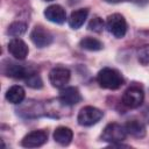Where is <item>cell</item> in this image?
<instances>
[{"label": "cell", "mask_w": 149, "mask_h": 149, "mask_svg": "<svg viewBox=\"0 0 149 149\" xmlns=\"http://www.w3.org/2000/svg\"><path fill=\"white\" fill-rule=\"evenodd\" d=\"M97 81L100 85V87L106 90H118L125 83V79L122 74L112 68H104L98 72Z\"/></svg>", "instance_id": "obj_1"}, {"label": "cell", "mask_w": 149, "mask_h": 149, "mask_svg": "<svg viewBox=\"0 0 149 149\" xmlns=\"http://www.w3.org/2000/svg\"><path fill=\"white\" fill-rule=\"evenodd\" d=\"M127 132L126 128L116 122H112L108 123L101 134V140L105 142H109L111 144H115V143H120L126 139Z\"/></svg>", "instance_id": "obj_2"}, {"label": "cell", "mask_w": 149, "mask_h": 149, "mask_svg": "<svg viewBox=\"0 0 149 149\" xmlns=\"http://www.w3.org/2000/svg\"><path fill=\"white\" fill-rule=\"evenodd\" d=\"M106 29L116 38H121L127 33V22L121 14L114 13L107 17Z\"/></svg>", "instance_id": "obj_3"}, {"label": "cell", "mask_w": 149, "mask_h": 149, "mask_svg": "<svg viewBox=\"0 0 149 149\" xmlns=\"http://www.w3.org/2000/svg\"><path fill=\"white\" fill-rule=\"evenodd\" d=\"M102 115L104 113L99 108L93 107V106H85L79 111L77 121L80 126L88 127V126H93L97 122H99Z\"/></svg>", "instance_id": "obj_4"}, {"label": "cell", "mask_w": 149, "mask_h": 149, "mask_svg": "<svg viewBox=\"0 0 149 149\" xmlns=\"http://www.w3.org/2000/svg\"><path fill=\"white\" fill-rule=\"evenodd\" d=\"M143 100H144V93L142 88L137 86H132L127 88L122 94V104L128 108L140 107Z\"/></svg>", "instance_id": "obj_5"}, {"label": "cell", "mask_w": 149, "mask_h": 149, "mask_svg": "<svg viewBox=\"0 0 149 149\" xmlns=\"http://www.w3.org/2000/svg\"><path fill=\"white\" fill-rule=\"evenodd\" d=\"M70 77H71L70 70L63 66H56L51 69V71L49 72V80L51 85L56 88L65 87V85L70 80Z\"/></svg>", "instance_id": "obj_6"}, {"label": "cell", "mask_w": 149, "mask_h": 149, "mask_svg": "<svg viewBox=\"0 0 149 149\" xmlns=\"http://www.w3.org/2000/svg\"><path fill=\"white\" fill-rule=\"evenodd\" d=\"M30 40L38 48L48 47L52 42V35L42 26H36L30 33Z\"/></svg>", "instance_id": "obj_7"}, {"label": "cell", "mask_w": 149, "mask_h": 149, "mask_svg": "<svg viewBox=\"0 0 149 149\" xmlns=\"http://www.w3.org/2000/svg\"><path fill=\"white\" fill-rule=\"evenodd\" d=\"M48 140V133L45 130H33L29 134H27L22 141V147L26 148H37L43 146Z\"/></svg>", "instance_id": "obj_8"}, {"label": "cell", "mask_w": 149, "mask_h": 149, "mask_svg": "<svg viewBox=\"0 0 149 149\" xmlns=\"http://www.w3.org/2000/svg\"><path fill=\"white\" fill-rule=\"evenodd\" d=\"M59 101L65 106H73L81 101L80 92L74 86L63 87L59 92Z\"/></svg>", "instance_id": "obj_9"}, {"label": "cell", "mask_w": 149, "mask_h": 149, "mask_svg": "<svg viewBox=\"0 0 149 149\" xmlns=\"http://www.w3.org/2000/svg\"><path fill=\"white\" fill-rule=\"evenodd\" d=\"M3 72L7 77H10V78H14V79H26L29 74L34 73L35 70H30V69H28L23 65L9 62L7 65H5Z\"/></svg>", "instance_id": "obj_10"}, {"label": "cell", "mask_w": 149, "mask_h": 149, "mask_svg": "<svg viewBox=\"0 0 149 149\" xmlns=\"http://www.w3.org/2000/svg\"><path fill=\"white\" fill-rule=\"evenodd\" d=\"M8 51L14 58L22 61L28 56L29 50H28V45L21 38L14 37L8 43Z\"/></svg>", "instance_id": "obj_11"}, {"label": "cell", "mask_w": 149, "mask_h": 149, "mask_svg": "<svg viewBox=\"0 0 149 149\" xmlns=\"http://www.w3.org/2000/svg\"><path fill=\"white\" fill-rule=\"evenodd\" d=\"M44 16L50 22H54L57 24H62L66 20L65 9L59 5H51V6L47 7L44 10Z\"/></svg>", "instance_id": "obj_12"}, {"label": "cell", "mask_w": 149, "mask_h": 149, "mask_svg": "<svg viewBox=\"0 0 149 149\" xmlns=\"http://www.w3.org/2000/svg\"><path fill=\"white\" fill-rule=\"evenodd\" d=\"M73 137V133L69 127L65 126H61L57 127L54 132V140L59 143L61 146H68L70 144V142L72 141Z\"/></svg>", "instance_id": "obj_13"}, {"label": "cell", "mask_w": 149, "mask_h": 149, "mask_svg": "<svg viewBox=\"0 0 149 149\" xmlns=\"http://www.w3.org/2000/svg\"><path fill=\"white\" fill-rule=\"evenodd\" d=\"M87 15H88V9L87 8H80V9H77V10H73L69 17V26L72 28V29H78L80 28L85 20L87 19Z\"/></svg>", "instance_id": "obj_14"}, {"label": "cell", "mask_w": 149, "mask_h": 149, "mask_svg": "<svg viewBox=\"0 0 149 149\" xmlns=\"http://www.w3.org/2000/svg\"><path fill=\"white\" fill-rule=\"evenodd\" d=\"M125 128H126V132L127 134L134 136V137H137V139H141L146 135V126L139 121V120H129L127 121V123L125 125Z\"/></svg>", "instance_id": "obj_15"}, {"label": "cell", "mask_w": 149, "mask_h": 149, "mask_svg": "<svg viewBox=\"0 0 149 149\" xmlns=\"http://www.w3.org/2000/svg\"><path fill=\"white\" fill-rule=\"evenodd\" d=\"M24 95H26V92H24L23 87L20 85H14V86L9 87L6 92L7 101H9L10 104H14V105L22 102L24 99Z\"/></svg>", "instance_id": "obj_16"}, {"label": "cell", "mask_w": 149, "mask_h": 149, "mask_svg": "<svg viewBox=\"0 0 149 149\" xmlns=\"http://www.w3.org/2000/svg\"><path fill=\"white\" fill-rule=\"evenodd\" d=\"M79 45L83 49L90 50V51H98L102 49V43L94 37H84L83 40H80Z\"/></svg>", "instance_id": "obj_17"}, {"label": "cell", "mask_w": 149, "mask_h": 149, "mask_svg": "<svg viewBox=\"0 0 149 149\" xmlns=\"http://www.w3.org/2000/svg\"><path fill=\"white\" fill-rule=\"evenodd\" d=\"M26 30H27V24L24 22L15 21L9 24V27L7 29V34L10 36H14V37H19V36L23 35L26 33Z\"/></svg>", "instance_id": "obj_18"}, {"label": "cell", "mask_w": 149, "mask_h": 149, "mask_svg": "<svg viewBox=\"0 0 149 149\" xmlns=\"http://www.w3.org/2000/svg\"><path fill=\"white\" fill-rule=\"evenodd\" d=\"M24 80H26L27 86H29V87H31V88L38 90V88H42V87H43V81H42L40 74H37L36 72L29 74Z\"/></svg>", "instance_id": "obj_19"}, {"label": "cell", "mask_w": 149, "mask_h": 149, "mask_svg": "<svg viewBox=\"0 0 149 149\" xmlns=\"http://www.w3.org/2000/svg\"><path fill=\"white\" fill-rule=\"evenodd\" d=\"M104 26H105V23H104L102 19H100V17L95 16V17H93V19H92V20L88 22L87 28H88L90 30L95 31V33H100V31H102Z\"/></svg>", "instance_id": "obj_20"}, {"label": "cell", "mask_w": 149, "mask_h": 149, "mask_svg": "<svg viewBox=\"0 0 149 149\" xmlns=\"http://www.w3.org/2000/svg\"><path fill=\"white\" fill-rule=\"evenodd\" d=\"M137 59L143 65L149 63V44L143 45L137 50Z\"/></svg>", "instance_id": "obj_21"}, {"label": "cell", "mask_w": 149, "mask_h": 149, "mask_svg": "<svg viewBox=\"0 0 149 149\" xmlns=\"http://www.w3.org/2000/svg\"><path fill=\"white\" fill-rule=\"evenodd\" d=\"M108 3H120V2H125V1H130V0H104Z\"/></svg>", "instance_id": "obj_22"}, {"label": "cell", "mask_w": 149, "mask_h": 149, "mask_svg": "<svg viewBox=\"0 0 149 149\" xmlns=\"http://www.w3.org/2000/svg\"><path fill=\"white\" fill-rule=\"evenodd\" d=\"M44 1H52V0H44Z\"/></svg>", "instance_id": "obj_23"}]
</instances>
